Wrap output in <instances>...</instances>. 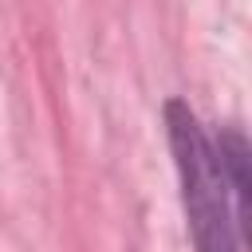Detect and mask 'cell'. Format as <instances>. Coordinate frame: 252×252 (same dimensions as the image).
Returning <instances> with one entry per match:
<instances>
[{
	"mask_svg": "<svg viewBox=\"0 0 252 252\" xmlns=\"http://www.w3.org/2000/svg\"><path fill=\"white\" fill-rule=\"evenodd\" d=\"M213 150H217V165H220V177H224V189H228V201H232V213H236V224H240V236H244V224H248V138L240 126H220V134L213 138Z\"/></svg>",
	"mask_w": 252,
	"mask_h": 252,
	"instance_id": "7a4b0ae2",
	"label": "cell"
},
{
	"mask_svg": "<svg viewBox=\"0 0 252 252\" xmlns=\"http://www.w3.org/2000/svg\"><path fill=\"white\" fill-rule=\"evenodd\" d=\"M161 126L173 154V173H177V193H181L193 252H240L244 236H240L205 122L185 98H165Z\"/></svg>",
	"mask_w": 252,
	"mask_h": 252,
	"instance_id": "6da1fadb",
	"label": "cell"
}]
</instances>
